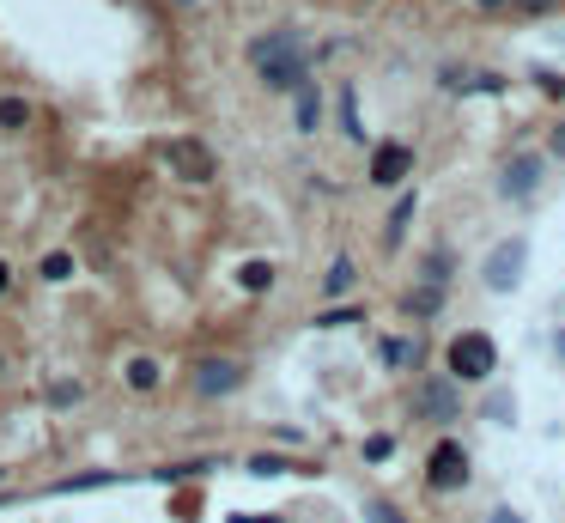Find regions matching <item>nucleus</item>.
<instances>
[{
  "label": "nucleus",
  "mask_w": 565,
  "mask_h": 523,
  "mask_svg": "<svg viewBox=\"0 0 565 523\" xmlns=\"http://www.w3.org/2000/svg\"><path fill=\"white\" fill-rule=\"evenodd\" d=\"M189 384H195L201 402H219V396H231L237 384H244V365H237V359H201Z\"/></svg>",
  "instance_id": "1"
},
{
  "label": "nucleus",
  "mask_w": 565,
  "mask_h": 523,
  "mask_svg": "<svg viewBox=\"0 0 565 523\" xmlns=\"http://www.w3.org/2000/svg\"><path fill=\"white\" fill-rule=\"evenodd\" d=\"M165 159H171V171H177L183 183H213V171H219L201 140H171V146H165Z\"/></svg>",
  "instance_id": "2"
},
{
  "label": "nucleus",
  "mask_w": 565,
  "mask_h": 523,
  "mask_svg": "<svg viewBox=\"0 0 565 523\" xmlns=\"http://www.w3.org/2000/svg\"><path fill=\"white\" fill-rule=\"evenodd\" d=\"M493 341L487 335H456V347H450V371H456V378H487V371H493Z\"/></svg>",
  "instance_id": "3"
},
{
  "label": "nucleus",
  "mask_w": 565,
  "mask_h": 523,
  "mask_svg": "<svg viewBox=\"0 0 565 523\" xmlns=\"http://www.w3.org/2000/svg\"><path fill=\"white\" fill-rule=\"evenodd\" d=\"M426 481H432L438 493L468 487V457H462V444H438V451H432V463H426Z\"/></svg>",
  "instance_id": "4"
},
{
  "label": "nucleus",
  "mask_w": 565,
  "mask_h": 523,
  "mask_svg": "<svg viewBox=\"0 0 565 523\" xmlns=\"http://www.w3.org/2000/svg\"><path fill=\"white\" fill-rule=\"evenodd\" d=\"M523 256H529V250H523L517 238H511V244H499V250H493V262H487V286H493V292H511V286L523 280Z\"/></svg>",
  "instance_id": "5"
},
{
  "label": "nucleus",
  "mask_w": 565,
  "mask_h": 523,
  "mask_svg": "<svg viewBox=\"0 0 565 523\" xmlns=\"http://www.w3.org/2000/svg\"><path fill=\"white\" fill-rule=\"evenodd\" d=\"M414 171V153H408V146H401V140H389V146H377V159H371V183H401V177H408Z\"/></svg>",
  "instance_id": "6"
},
{
  "label": "nucleus",
  "mask_w": 565,
  "mask_h": 523,
  "mask_svg": "<svg viewBox=\"0 0 565 523\" xmlns=\"http://www.w3.org/2000/svg\"><path fill=\"white\" fill-rule=\"evenodd\" d=\"M304 67H310V61H304V49H292V55H280V61H268V67H262V80H268L274 92H298V86H304Z\"/></svg>",
  "instance_id": "7"
},
{
  "label": "nucleus",
  "mask_w": 565,
  "mask_h": 523,
  "mask_svg": "<svg viewBox=\"0 0 565 523\" xmlns=\"http://www.w3.org/2000/svg\"><path fill=\"white\" fill-rule=\"evenodd\" d=\"M292 49H298V37H292V31H268V37H256V43H250V61H256V73H262L268 61H280V55H292Z\"/></svg>",
  "instance_id": "8"
},
{
  "label": "nucleus",
  "mask_w": 565,
  "mask_h": 523,
  "mask_svg": "<svg viewBox=\"0 0 565 523\" xmlns=\"http://www.w3.org/2000/svg\"><path fill=\"white\" fill-rule=\"evenodd\" d=\"M420 414H426V420H450V414H456V390L438 384V378L420 384Z\"/></svg>",
  "instance_id": "9"
},
{
  "label": "nucleus",
  "mask_w": 565,
  "mask_h": 523,
  "mask_svg": "<svg viewBox=\"0 0 565 523\" xmlns=\"http://www.w3.org/2000/svg\"><path fill=\"white\" fill-rule=\"evenodd\" d=\"M541 183V159H517V165H505V195H529Z\"/></svg>",
  "instance_id": "10"
},
{
  "label": "nucleus",
  "mask_w": 565,
  "mask_h": 523,
  "mask_svg": "<svg viewBox=\"0 0 565 523\" xmlns=\"http://www.w3.org/2000/svg\"><path fill=\"white\" fill-rule=\"evenodd\" d=\"M401 311H408V317H438L444 311V292L438 286H414L408 298H401Z\"/></svg>",
  "instance_id": "11"
},
{
  "label": "nucleus",
  "mask_w": 565,
  "mask_h": 523,
  "mask_svg": "<svg viewBox=\"0 0 565 523\" xmlns=\"http://www.w3.org/2000/svg\"><path fill=\"white\" fill-rule=\"evenodd\" d=\"M25 122H31V104L19 92H7V98H0V128H25Z\"/></svg>",
  "instance_id": "12"
},
{
  "label": "nucleus",
  "mask_w": 565,
  "mask_h": 523,
  "mask_svg": "<svg viewBox=\"0 0 565 523\" xmlns=\"http://www.w3.org/2000/svg\"><path fill=\"white\" fill-rule=\"evenodd\" d=\"M316 122H322V98H316V92H310V86H298V128H304V134H310V128H316Z\"/></svg>",
  "instance_id": "13"
},
{
  "label": "nucleus",
  "mask_w": 565,
  "mask_h": 523,
  "mask_svg": "<svg viewBox=\"0 0 565 523\" xmlns=\"http://www.w3.org/2000/svg\"><path fill=\"white\" fill-rule=\"evenodd\" d=\"M79 396H86V390H79L73 378H61V384H49V408H79Z\"/></svg>",
  "instance_id": "14"
},
{
  "label": "nucleus",
  "mask_w": 565,
  "mask_h": 523,
  "mask_svg": "<svg viewBox=\"0 0 565 523\" xmlns=\"http://www.w3.org/2000/svg\"><path fill=\"white\" fill-rule=\"evenodd\" d=\"M383 359H389V365H420V341H389Z\"/></svg>",
  "instance_id": "15"
},
{
  "label": "nucleus",
  "mask_w": 565,
  "mask_h": 523,
  "mask_svg": "<svg viewBox=\"0 0 565 523\" xmlns=\"http://www.w3.org/2000/svg\"><path fill=\"white\" fill-rule=\"evenodd\" d=\"M408 219H414V195H401V201H395V213H389V244H395L401 232H408Z\"/></svg>",
  "instance_id": "16"
},
{
  "label": "nucleus",
  "mask_w": 565,
  "mask_h": 523,
  "mask_svg": "<svg viewBox=\"0 0 565 523\" xmlns=\"http://www.w3.org/2000/svg\"><path fill=\"white\" fill-rule=\"evenodd\" d=\"M553 7H559V0H511L505 13H517V19H547Z\"/></svg>",
  "instance_id": "17"
},
{
  "label": "nucleus",
  "mask_w": 565,
  "mask_h": 523,
  "mask_svg": "<svg viewBox=\"0 0 565 523\" xmlns=\"http://www.w3.org/2000/svg\"><path fill=\"white\" fill-rule=\"evenodd\" d=\"M128 384H134V390H152V384H158V365H152V359H134V365H128Z\"/></svg>",
  "instance_id": "18"
},
{
  "label": "nucleus",
  "mask_w": 565,
  "mask_h": 523,
  "mask_svg": "<svg viewBox=\"0 0 565 523\" xmlns=\"http://www.w3.org/2000/svg\"><path fill=\"white\" fill-rule=\"evenodd\" d=\"M244 286H250V292H268V286H274V268H268V262H250V268H244Z\"/></svg>",
  "instance_id": "19"
},
{
  "label": "nucleus",
  "mask_w": 565,
  "mask_h": 523,
  "mask_svg": "<svg viewBox=\"0 0 565 523\" xmlns=\"http://www.w3.org/2000/svg\"><path fill=\"white\" fill-rule=\"evenodd\" d=\"M347 286H353V262H347V256H341V262H335V268H329V292H347Z\"/></svg>",
  "instance_id": "20"
},
{
  "label": "nucleus",
  "mask_w": 565,
  "mask_h": 523,
  "mask_svg": "<svg viewBox=\"0 0 565 523\" xmlns=\"http://www.w3.org/2000/svg\"><path fill=\"white\" fill-rule=\"evenodd\" d=\"M365 517H371V523H401V511H395V505H383V499H371V505H365Z\"/></svg>",
  "instance_id": "21"
},
{
  "label": "nucleus",
  "mask_w": 565,
  "mask_h": 523,
  "mask_svg": "<svg viewBox=\"0 0 565 523\" xmlns=\"http://www.w3.org/2000/svg\"><path fill=\"white\" fill-rule=\"evenodd\" d=\"M67 268H73V262H67V256H49V262H43V280H61V274H67Z\"/></svg>",
  "instance_id": "22"
},
{
  "label": "nucleus",
  "mask_w": 565,
  "mask_h": 523,
  "mask_svg": "<svg viewBox=\"0 0 565 523\" xmlns=\"http://www.w3.org/2000/svg\"><path fill=\"white\" fill-rule=\"evenodd\" d=\"M487 523H523V517H517V511H511V505H499V511H493V517H487Z\"/></svg>",
  "instance_id": "23"
},
{
  "label": "nucleus",
  "mask_w": 565,
  "mask_h": 523,
  "mask_svg": "<svg viewBox=\"0 0 565 523\" xmlns=\"http://www.w3.org/2000/svg\"><path fill=\"white\" fill-rule=\"evenodd\" d=\"M474 7H480V13H505V7H511V0H474Z\"/></svg>",
  "instance_id": "24"
},
{
  "label": "nucleus",
  "mask_w": 565,
  "mask_h": 523,
  "mask_svg": "<svg viewBox=\"0 0 565 523\" xmlns=\"http://www.w3.org/2000/svg\"><path fill=\"white\" fill-rule=\"evenodd\" d=\"M553 159H565V122L553 128Z\"/></svg>",
  "instance_id": "25"
},
{
  "label": "nucleus",
  "mask_w": 565,
  "mask_h": 523,
  "mask_svg": "<svg viewBox=\"0 0 565 523\" xmlns=\"http://www.w3.org/2000/svg\"><path fill=\"white\" fill-rule=\"evenodd\" d=\"M7 286H13V268H7V262H0V292H7Z\"/></svg>",
  "instance_id": "26"
},
{
  "label": "nucleus",
  "mask_w": 565,
  "mask_h": 523,
  "mask_svg": "<svg viewBox=\"0 0 565 523\" xmlns=\"http://www.w3.org/2000/svg\"><path fill=\"white\" fill-rule=\"evenodd\" d=\"M177 7H195V0H177Z\"/></svg>",
  "instance_id": "27"
},
{
  "label": "nucleus",
  "mask_w": 565,
  "mask_h": 523,
  "mask_svg": "<svg viewBox=\"0 0 565 523\" xmlns=\"http://www.w3.org/2000/svg\"><path fill=\"white\" fill-rule=\"evenodd\" d=\"M0 365H7V359H0Z\"/></svg>",
  "instance_id": "28"
}]
</instances>
